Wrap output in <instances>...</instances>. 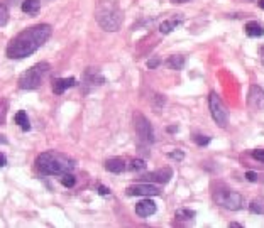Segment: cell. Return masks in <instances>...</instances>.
<instances>
[{"instance_id": "9", "label": "cell", "mask_w": 264, "mask_h": 228, "mask_svg": "<svg viewBox=\"0 0 264 228\" xmlns=\"http://www.w3.org/2000/svg\"><path fill=\"white\" fill-rule=\"evenodd\" d=\"M173 177V171L168 169V167H165V169H158L154 171V173H149L144 176V179L148 181V183H161V184H166L168 181Z\"/></svg>"}, {"instance_id": "1", "label": "cell", "mask_w": 264, "mask_h": 228, "mask_svg": "<svg viewBox=\"0 0 264 228\" xmlns=\"http://www.w3.org/2000/svg\"><path fill=\"white\" fill-rule=\"evenodd\" d=\"M53 27L49 24H38L34 27H27L26 31L19 33L7 46V58L10 59H24L38 51L49 37H51Z\"/></svg>"}, {"instance_id": "16", "label": "cell", "mask_w": 264, "mask_h": 228, "mask_svg": "<svg viewBox=\"0 0 264 228\" xmlns=\"http://www.w3.org/2000/svg\"><path fill=\"white\" fill-rule=\"evenodd\" d=\"M245 34H247L249 37H261V35L264 34V29L259 22L251 20V22L245 24Z\"/></svg>"}, {"instance_id": "34", "label": "cell", "mask_w": 264, "mask_h": 228, "mask_svg": "<svg viewBox=\"0 0 264 228\" xmlns=\"http://www.w3.org/2000/svg\"><path fill=\"white\" fill-rule=\"evenodd\" d=\"M259 7H261V9L264 10V0H261V2H259Z\"/></svg>"}, {"instance_id": "2", "label": "cell", "mask_w": 264, "mask_h": 228, "mask_svg": "<svg viewBox=\"0 0 264 228\" xmlns=\"http://www.w3.org/2000/svg\"><path fill=\"white\" fill-rule=\"evenodd\" d=\"M36 167L41 174L46 176H63L75 169V161L66 154L56 151H46L38 156Z\"/></svg>"}, {"instance_id": "14", "label": "cell", "mask_w": 264, "mask_h": 228, "mask_svg": "<svg viewBox=\"0 0 264 228\" xmlns=\"http://www.w3.org/2000/svg\"><path fill=\"white\" fill-rule=\"evenodd\" d=\"M83 80H85V83H90V85H103L105 83V78L100 76V73L95 70V68H88V70L85 71Z\"/></svg>"}, {"instance_id": "17", "label": "cell", "mask_w": 264, "mask_h": 228, "mask_svg": "<svg viewBox=\"0 0 264 228\" xmlns=\"http://www.w3.org/2000/svg\"><path fill=\"white\" fill-rule=\"evenodd\" d=\"M16 123L17 125L22 127L24 132H29L31 130V125H29V119H27V113L24 112V110H19V112L16 113Z\"/></svg>"}, {"instance_id": "11", "label": "cell", "mask_w": 264, "mask_h": 228, "mask_svg": "<svg viewBox=\"0 0 264 228\" xmlns=\"http://www.w3.org/2000/svg\"><path fill=\"white\" fill-rule=\"evenodd\" d=\"M247 102H249V105H251L252 108L263 110L264 108V91L259 87H251Z\"/></svg>"}, {"instance_id": "23", "label": "cell", "mask_w": 264, "mask_h": 228, "mask_svg": "<svg viewBox=\"0 0 264 228\" xmlns=\"http://www.w3.org/2000/svg\"><path fill=\"white\" fill-rule=\"evenodd\" d=\"M129 169L131 171H144L146 169V162L142 159H132L129 164Z\"/></svg>"}, {"instance_id": "28", "label": "cell", "mask_w": 264, "mask_h": 228, "mask_svg": "<svg viewBox=\"0 0 264 228\" xmlns=\"http://www.w3.org/2000/svg\"><path fill=\"white\" fill-rule=\"evenodd\" d=\"M245 177H247V179L251 181V183H254V181H258V174L252 173V171H247V173H245Z\"/></svg>"}, {"instance_id": "19", "label": "cell", "mask_w": 264, "mask_h": 228, "mask_svg": "<svg viewBox=\"0 0 264 228\" xmlns=\"http://www.w3.org/2000/svg\"><path fill=\"white\" fill-rule=\"evenodd\" d=\"M181 20H165V22L159 26V33L161 34H170L173 29H176V26H180Z\"/></svg>"}, {"instance_id": "27", "label": "cell", "mask_w": 264, "mask_h": 228, "mask_svg": "<svg viewBox=\"0 0 264 228\" xmlns=\"http://www.w3.org/2000/svg\"><path fill=\"white\" fill-rule=\"evenodd\" d=\"M195 142H197L198 145H207L210 142V137H207V135H197V137H195Z\"/></svg>"}, {"instance_id": "21", "label": "cell", "mask_w": 264, "mask_h": 228, "mask_svg": "<svg viewBox=\"0 0 264 228\" xmlns=\"http://www.w3.org/2000/svg\"><path fill=\"white\" fill-rule=\"evenodd\" d=\"M249 210H251L252 213L264 215V199H254V201L249 205Z\"/></svg>"}, {"instance_id": "7", "label": "cell", "mask_w": 264, "mask_h": 228, "mask_svg": "<svg viewBox=\"0 0 264 228\" xmlns=\"http://www.w3.org/2000/svg\"><path fill=\"white\" fill-rule=\"evenodd\" d=\"M134 127H135V134H137L141 142H144V144H152V142H154L152 125L149 123V120L146 119L142 113H135L134 115Z\"/></svg>"}, {"instance_id": "29", "label": "cell", "mask_w": 264, "mask_h": 228, "mask_svg": "<svg viewBox=\"0 0 264 228\" xmlns=\"http://www.w3.org/2000/svg\"><path fill=\"white\" fill-rule=\"evenodd\" d=\"M159 63H161L159 59H149V61H148V68H149V70H152V68H158Z\"/></svg>"}, {"instance_id": "10", "label": "cell", "mask_w": 264, "mask_h": 228, "mask_svg": "<svg viewBox=\"0 0 264 228\" xmlns=\"http://www.w3.org/2000/svg\"><path fill=\"white\" fill-rule=\"evenodd\" d=\"M156 203L151 201V199H142L135 205V215L141 216V218H148V216L154 215L156 213Z\"/></svg>"}, {"instance_id": "13", "label": "cell", "mask_w": 264, "mask_h": 228, "mask_svg": "<svg viewBox=\"0 0 264 228\" xmlns=\"http://www.w3.org/2000/svg\"><path fill=\"white\" fill-rule=\"evenodd\" d=\"M105 169L109 171V173L120 174L126 171V162H124V159H120V158L109 159V161H105Z\"/></svg>"}, {"instance_id": "8", "label": "cell", "mask_w": 264, "mask_h": 228, "mask_svg": "<svg viewBox=\"0 0 264 228\" xmlns=\"http://www.w3.org/2000/svg\"><path fill=\"white\" fill-rule=\"evenodd\" d=\"M126 193L129 196H158L161 194V191L149 183H141V184H132V186H129L126 190Z\"/></svg>"}, {"instance_id": "6", "label": "cell", "mask_w": 264, "mask_h": 228, "mask_svg": "<svg viewBox=\"0 0 264 228\" xmlns=\"http://www.w3.org/2000/svg\"><path fill=\"white\" fill-rule=\"evenodd\" d=\"M208 106H210V113H212L213 120L217 122V125L226 129L227 123H229V115H227V110L224 106L222 100L219 98V95L215 91H212L208 97Z\"/></svg>"}, {"instance_id": "22", "label": "cell", "mask_w": 264, "mask_h": 228, "mask_svg": "<svg viewBox=\"0 0 264 228\" xmlns=\"http://www.w3.org/2000/svg\"><path fill=\"white\" fill-rule=\"evenodd\" d=\"M61 184H63V186H66V188H73L75 184H76V177H75L71 173L63 174V176H61Z\"/></svg>"}, {"instance_id": "26", "label": "cell", "mask_w": 264, "mask_h": 228, "mask_svg": "<svg viewBox=\"0 0 264 228\" xmlns=\"http://www.w3.org/2000/svg\"><path fill=\"white\" fill-rule=\"evenodd\" d=\"M252 158L259 162H264V149H258V151H252Z\"/></svg>"}, {"instance_id": "12", "label": "cell", "mask_w": 264, "mask_h": 228, "mask_svg": "<svg viewBox=\"0 0 264 228\" xmlns=\"http://www.w3.org/2000/svg\"><path fill=\"white\" fill-rule=\"evenodd\" d=\"M53 93L56 95H61L65 93L68 88H73L76 85L75 78H58V80H53Z\"/></svg>"}, {"instance_id": "15", "label": "cell", "mask_w": 264, "mask_h": 228, "mask_svg": "<svg viewBox=\"0 0 264 228\" xmlns=\"http://www.w3.org/2000/svg\"><path fill=\"white\" fill-rule=\"evenodd\" d=\"M24 14H29V16H38L39 10H41V3L39 0H24L22 5H20Z\"/></svg>"}, {"instance_id": "30", "label": "cell", "mask_w": 264, "mask_h": 228, "mask_svg": "<svg viewBox=\"0 0 264 228\" xmlns=\"http://www.w3.org/2000/svg\"><path fill=\"white\" fill-rule=\"evenodd\" d=\"M109 193H110V190H109V188H105V186H100V188H98V194H103V196H107Z\"/></svg>"}, {"instance_id": "3", "label": "cell", "mask_w": 264, "mask_h": 228, "mask_svg": "<svg viewBox=\"0 0 264 228\" xmlns=\"http://www.w3.org/2000/svg\"><path fill=\"white\" fill-rule=\"evenodd\" d=\"M95 17H97V22L100 24V27H102L103 31H110V33L119 31L124 20L122 10L113 2L100 3L97 7V12H95Z\"/></svg>"}, {"instance_id": "18", "label": "cell", "mask_w": 264, "mask_h": 228, "mask_svg": "<svg viewBox=\"0 0 264 228\" xmlns=\"http://www.w3.org/2000/svg\"><path fill=\"white\" fill-rule=\"evenodd\" d=\"M168 68H171V70H183L185 66V58L183 56H171L170 59L166 61Z\"/></svg>"}, {"instance_id": "31", "label": "cell", "mask_w": 264, "mask_h": 228, "mask_svg": "<svg viewBox=\"0 0 264 228\" xmlns=\"http://www.w3.org/2000/svg\"><path fill=\"white\" fill-rule=\"evenodd\" d=\"M5 162H7V161H5V156H3L2 152H0V167L5 166Z\"/></svg>"}, {"instance_id": "32", "label": "cell", "mask_w": 264, "mask_h": 228, "mask_svg": "<svg viewBox=\"0 0 264 228\" xmlns=\"http://www.w3.org/2000/svg\"><path fill=\"white\" fill-rule=\"evenodd\" d=\"M229 227H234V228H242V225H241V223H235V222H232Z\"/></svg>"}, {"instance_id": "5", "label": "cell", "mask_w": 264, "mask_h": 228, "mask_svg": "<svg viewBox=\"0 0 264 228\" xmlns=\"http://www.w3.org/2000/svg\"><path fill=\"white\" fill-rule=\"evenodd\" d=\"M213 201L217 205H220L222 208H227V210H241L242 205H244V198L242 194H239L237 191L230 190V188L224 186V184H219L213 191Z\"/></svg>"}, {"instance_id": "4", "label": "cell", "mask_w": 264, "mask_h": 228, "mask_svg": "<svg viewBox=\"0 0 264 228\" xmlns=\"http://www.w3.org/2000/svg\"><path fill=\"white\" fill-rule=\"evenodd\" d=\"M49 71H51V66H49V63L44 61L31 66L29 70H26L20 74L19 88H22V90H38L44 81V78L49 74Z\"/></svg>"}, {"instance_id": "20", "label": "cell", "mask_w": 264, "mask_h": 228, "mask_svg": "<svg viewBox=\"0 0 264 228\" xmlns=\"http://www.w3.org/2000/svg\"><path fill=\"white\" fill-rule=\"evenodd\" d=\"M197 213L193 210H188V208H181L176 210V218L178 220H183V222H188V220H193Z\"/></svg>"}, {"instance_id": "25", "label": "cell", "mask_w": 264, "mask_h": 228, "mask_svg": "<svg viewBox=\"0 0 264 228\" xmlns=\"http://www.w3.org/2000/svg\"><path fill=\"white\" fill-rule=\"evenodd\" d=\"M168 156H170V159H174V161H183V158H185L183 151H173Z\"/></svg>"}, {"instance_id": "33", "label": "cell", "mask_w": 264, "mask_h": 228, "mask_svg": "<svg viewBox=\"0 0 264 228\" xmlns=\"http://www.w3.org/2000/svg\"><path fill=\"white\" fill-rule=\"evenodd\" d=\"M173 2H176V3H185V2H188V0H173Z\"/></svg>"}, {"instance_id": "24", "label": "cell", "mask_w": 264, "mask_h": 228, "mask_svg": "<svg viewBox=\"0 0 264 228\" xmlns=\"http://www.w3.org/2000/svg\"><path fill=\"white\" fill-rule=\"evenodd\" d=\"M7 22H9V12H7L5 5L0 2V27H3Z\"/></svg>"}]
</instances>
